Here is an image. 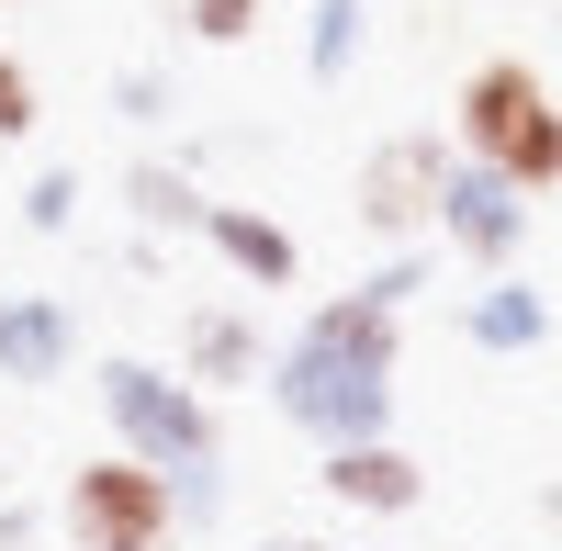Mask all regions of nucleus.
Wrapping results in <instances>:
<instances>
[{
    "instance_id": "nucleus-13",
    "label": "nucleus",
    "mask_w": 562,
    "mask_h": 551,
    "mask_svg": "<svg viewBox=\"0 0 562 551\" xmlns=\"http://www.w3.org/2000/svg\"><path fill=\"white\" fill-rule=\"evenodd\" d=\"M360 57H371V0H315V23H304V79L338 90Z\"/></svg>"
},
{
    "instance_id": "nucleus-20",
    "label": "nucleus",
    "mask_w": 562,
    "mask_h": 551,
    "mask_svg": "<svg viewBox=\"0 0 562 551\" xmlns=\"http://www.w3.org/2000/svg\"><path fill=\"white\" fill-rule=\"evenodd\" d=\"M315 551H394V540H315Z\"/></svg>"
},
{
    "instance_id": "nucleus-16",
    "label": "nucleus",
    "mask_w": 562,
    "mask_h": 551,
    "mask_svg": "<svg viewBox=\"0 0 562 551\" xmlns=\"http://www.w3.org/2000/svg\"><path fill=\"white\" fill-rule=\"evenodd\" d=\"M113 113H124V124H169V113H180V79H169L158 57H135V68L113 79Z\"/></svg>"
},
{
    "instance_id": "nucleus-15",
    "label": "nucleus",
    "mask_w": 562,
    "mask_h": 551,
    "mask_svg": "<svg viewBox=\"0 0 562 551\" xmlns=\"http://www.w3.org/2000/svg\"><path fill=\"white\" fill-rule=\"evenodd\" d=\"M23 225H34V237H68V225H79V169L68 158H45L23 180Z\"/></svg>"
},
{
    "instance_id": "nucleus-12",
    "label": "nucleus",
    "mask_w": 562,
    "mask_h": 551,
    "mask_svg": "<svg viewBox=\"0 0 562 551\" xmlns=\"http://www.w3.org/2000/svg\"><path fill=\"white\" fill-rule=\"evenodd\" d=\"M124 214H135V237H203L214 192H203L192 158H135L124 169Z\"/></svg>"
},
{
    "instance_id": "nucleus-18",
    "label": "nucleus",
    "mask_w": 562,
    "mask_h": 551,
    "mask_svg": "<svg viewBox=\"0 0 562 551\" xmlns=\"http://www.w3.org/2000/svg\"><path fill=\"white\" fill-rule=\"evenodd\" d=\"M0 551H34V507H0Z\"/></svg>"
},
{
    "instance_id": "nucleus-1",
    "label": "nucleus",
    "mask_w": 562,
    "mask_h": 551,
    "mask_svg": "<svg viewBox=\"0 0 562 551\" xmlns=\"http://www.w3.org/2000/svg\"><path fill=\"white\" fill-rule=\"evenodd\" d=\"M439 282V237L428 248H383L349 293H315L304 327L270 349V405L281 428L315 450L349 439H394V394H405V315Z\"/></svg>"
},
{
    "instance_id": "nucleus-6",
    "label": "nucleus",
    "mask_w": 562,
    "mask_h": 551,
    "mask_svg": "<svg viewBox=\"0 0 562 551\" xmlns=\"http://www.w3.org/2000/svg\"><path fill=\"white\" fill-rule=\"evenodd\" d=\"M439 259H461L484 282V270H518V248H529V192H506L495 169H473V158H450V192H439Z\"/></svg>"
},
{
    "instance_id": "nucleus-3",
    "label": "nucleus",
    "mask_w": 562,
    "mask_h": 551,
    "mask_svg": "<svg viewBox=\"0 0 562 551\" xmlns=\"http://www.w3.org/2000/svg\"><path fill=\"white\" fill-rule=\"evenodd\" d=\"M90 394H102V428H113V450H135L147 473H169V484L225 473V417H214V394H192V383L169 372V360H135V349H113L102 372H90Z\"/></svg>"
},
{
    "instance_id": "nucleus-9",
    "label": "nucleus",
    "mask_w": 562,
    "mask_h": 551,
    "mask_svg": "<svg viewBox=\"0 0 562 551\" xmlns=\"http://www.w3.org/2000/svg\"><path fill=\"white\" fill-rule=\"evenodd\" d=\"M551 327H562V304L529 282V270H484V282L461 293V338L484 360H529V349H551Z\"/></svg>"
},
{
    "instance_id": "nucleus-10",
    "label": "nucleus",
    "mask_w": 562,
    "mask_h": 551,
    "mask_svg": "<svg viewBox=\"0 0 562 551\" xmlns=\"http://www.w3.org/2000/svg\"><path fill=\"white\" fill-rule=\"evenodd\" d=\"M68 372H79V304L0 293V383H68Z\"/></svg>"
},
{
    "instance_id": "nucleus-14",
    "label": "nucleus",
    "mask_w": 562,
    "mask_h": 551,
    "mask_svg": "<svg viewBox=\"0 0 562 551\" xmlns=\"http://www.w3.org/2000/svg\"><path fill=\"white\" fill-rule=\"evenodd\" d=\"M270 12H293V0H180V34L192 45H248Z\"/></svg>"
},
{
    "instance_id": "nucleus-8",
    "label": "nucleus",
    "mask_w": 562,
    "mask_h": 551,
    "mask_svg": "<svg viewBox=\"0 0 562 551\" xmlns=\"http://www.w3.org/2000/svg\"><path fill=\"white\" fill-rule=\"evenodd\" d=\"M192 394H237V383H270V327L248 304H192L180 315V360H169Z\"/></svg>"
},
{
    "instance_id": "nucleus-2",
    "label": "nucleus",
    "mask_w": 562,
    "mask_h": 551,
    "mask_svg": "<svg viewBox=\"0 0 562 551\" xmlns=\"http://www.w3.org/2000/svg\"><path fill=\"white\" fill-rule=\"evenodd\" d=\"M450 147L506 192H562V102L529 57H473L450 90Z\"/></svg>"
},
{
    "instance_id": "nucleus-5",
    "label": "nucleus",
    "mask_w": 562,
    "mask_h": 551,
    "mask_svg": "<svg viewBox=\"0 0 562 551\" xmlns=\"http://www.w3.org/2000/svg\"><path fill=\"white\" fill-rule=\"evenodd\" d=\"M450 135L439 124H394V135H371L360 169H349V214H360V237H383V248H428V225H439V192H450Z\"/></svg>"
},
{
    "instance_id": "nucleus-4",
    "label": "nucleus",
    "mask_w": 562,
    "mask_h": 551,
    "mask_svg": "<svg viewBox=\"0 0 562 551\" xmlns=\"http://www.w3.org/2000/svg\"><path fill=\"white\" fill-rule=\"evenodd\" d=\"M57 529H68V551H169L180 540V495L135 450H90L57 484Z\"/></svg>"
},
{
    "instance_id": "nucleus-17",
    "label": "nucleus",
    "mask_w": 562,
    "mask_h": 551,
    "mask_svg": "<svg viewBox=\"0 0 562 551\" xmlns=\"http://www.w3.org/2000/svg\"><path fill=\"white\" fill-rule=\"evenodd\" d=\"M45 124V90H34V68L0 45V147H23V135Z\"/></svg>"
},
{
    "instance_id": "nucleus-21",
    "label": "nucleus",
    "mask_w": 562,
    "mask_h": 551,
    "mask_svg": "<svg viewBox=\"0 0 562 551\" xmlns=\"http://www.w3.org/2000/svg\"><path fill=\"white\" fill-rule=\"evenodd\" d=\"M248 551H315V540H248Z\"/></svg>"
},
{
    "instance_id": "nucleus-7",
    "label": "nucleus",
    "mask_w": 562,
    "mask_h": 551,
    "mask_svg": "<svg viewBox=\"0 0 562 551\" xmlns=\"http://www.w3.org/2000/svg\"><path fill=\"white\" fill-rule=\"evenodd\" d=\"M315 495L349 518H416L428 507V462L405 439H349V450H315Z\"/></svg>"
},
{
    "instance_id": "nucleus-11",
    "label": "nucleus",
    "mask_w": 562,
    "mask_h": 551,
    "mask_svg": "<svg viewBox=\"0 0 562 551\" xmlns=\"http://www.w3.org/2000/svg\"><path fill=\"white\" fill-rule=\"evenodd\" d=\"M203 248L237 270L248 293H293V282H304V237H293L270 203H214V214H203Z\"/></svg>"
},
{
    "instance_id": "nucleus-19",
    "label": "nucleus",
    "mask_w": 562,
    "mask_h": 551,
    "mask_svg": "<svg viewBox=\"0 0 562 551\" xmlns=\"http://www.w3.org/2000/svg\"><path fill=\"white\" fill-rule=\"evenodd\" d=\"M540 529H551V540H562V484H540Z\"/></svg>"
}]
</instances>
